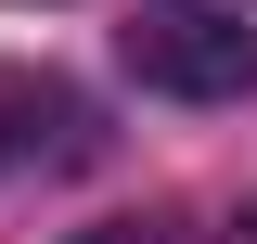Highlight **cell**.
I'll list each match as a JSON object with an SVG mask.
<instances>
[{"instance_id": "obj_1", "label": "cell", "mask_w": 257, "mask_h": 244, "mask_svg": "<svg viewBox=\"0 0 257 244\" xmlns=\"http://www.w3.org/2000/svg\"><path fill=\"white\" fill-rule=\"evenodd\" d=\"M116 52H128V77L167 90V103H244L257 90V26L219 13V0H142L116 26Z\"/></svg>"}, {"instance_id": "obj_2", "label": "cell", "mask_w": 257, "mask_h": 244, "mask_svg": "<svg viewBox=\"0 0 257 244\" xmlns=\"http://www.w3.org/2000/svg\"><path fill=\"white\" fill-rule=\"evenodd\" d=\"M0 129H13V154H52V167H90L103 154V116L77 90H52V77H13L0 90Z\"/></svg>"}, {"instance_id": "obj_3", "label": "cell", "mask_w": 257, "mask_h": 244, "mask_svg": "<svg viewBox=\"0 0 257 244\" xmlns=\"http://www.w3.org/2000/svg\"><path fill=\"white\" fill-rule=\"evenodd\" d=\"M77 244H180V218H103V231H77Z\"/></svg>"}, {"instance_id": "obj_4", "label": "cell", "mask_w": 257, "mask_h": 244, "mask_svg": "<svg viewBox=\"0 0 257 244\" xmlns=\"http://www.w3.org/2000/svg\"><path fill=\"white\" fill-rule=\"evenodd\" d=\"M231 244H257V193H244V218H231Z\"/></svg>"}]
</instances>
